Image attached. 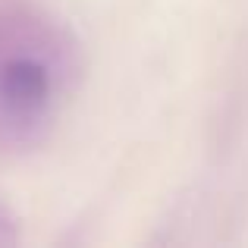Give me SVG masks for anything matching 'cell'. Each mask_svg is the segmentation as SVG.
Wrapping results in <instances>:
<instances>
[{"mask_svg":"<svg viewBox=\"0 0 248 248\" xmlns=\"http://www.w3.org/2000/svg\"><path fill=\"white\" fill-rule=\"evenodd\" d=\"M76 73V44L50 13L25 0L0 3V154L47 139Z\"/></svg>","mask_w":248,"mask_h":248,"instance_id":"cell-1","label":"cell"},{"mask_svg":"<svg viewBox=\"0 0 248 248\" xmlns=\"http://www.w3.org/2000/svg\"><path fill=\"white\" fill-rule=\"evenodd\" d=\"M10 242H16V223H13L10 211L0 204V245H10Z\"/></svg>","mask_w":248,"mask_h":248,"instance_id":"cell-2","label":"cell"}]
</instances>
